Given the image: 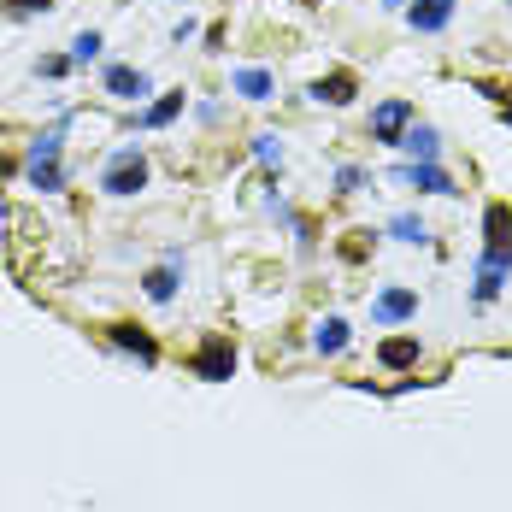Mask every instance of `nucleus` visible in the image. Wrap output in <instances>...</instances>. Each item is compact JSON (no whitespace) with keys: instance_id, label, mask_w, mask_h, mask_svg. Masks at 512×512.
Instances as JSON below:
<instances>
[{"instance_id":"f257e3e1","label":"nucleus","mask_w":512,"mask_h":512,"mask_svg":"<svg viewBox=\"0 0 512 512\" xmlns=\"http://www.w3.org/2000/svg\"><path fill=\"white\" fill-rule=\"evenodd\" d=\"M24 177H30L36 189H65V165H59V130H48V136L30 148V159H24Z\"/></svg>"},{"instance_id":"f03ea898","label":"nucleus","mask_w":512,"mask_h":512,"mask_svg":"<svg viewBox=\"0 0 512 512\" xmlns=\"http://www.w3.org/2000/svg\"><path fill=\"white\" fill-rule=\"evenodd\" d=\"M142 183H148V159L136 154V148H124V154H118L112 165H106V177H101V189H106V195H136Z\"/></svg>"},{"instance_id":"7ed1b4c3","label":"nucleus","mask_w":512,"mask_h":512,"mask_svg":"<svg viewBox=\"0 0 512 512\" xmlns=\"http://www.w3.org/2000/svg\"><path fill=\"white\" fill-rule=\"evenodd\" d=\"M407 130H412V101H383L371 112V136H377L383 148H401Z\"/></svg>"},{"instance_id":"20e7f679","label":"nucleus","mask_w":512,"mask_h":512,"mask_svg":"<svg viewBox=\"0 0 512 512\" xmlns=\"http://www.w3.org/2000/svg\"><path fill=\"white\" fill-rule=\"evenodd\" d=\"M395 183H407V189H424V195H454V177L436 165V159H412L395 171Z\"/></svg>"},{"instance_id":"39448f33","label":"nucleus","mask_w":512,"mask_h":512,"mask_svg":"<svg viewBox=\"0 0 512 512\" xmlns=\"http://www.w3.org/2000/svg\"><path fill=\"white\" fill-rule=\"evenodd\" d=\"M483 230H489V242H483V254H489V259H507V265H512V206H489V218H483Z\"/></svg>"},{"instance_id":"423d86ee","label":"nucleus","mask_w":512,"mask_h":512,"mask_svg":"<svg viewBox=\"0 0 512 512\" xmlns=\"http://www.w3.org/2000/svg\"><path fill=\"white\" fill-rule=\"evenodd\" d=\"M154 83H148V71H136V65H112L106 71V95H118V101H142Z\"/></svg>"},{"instance_id":"0eeeda50","label":"nucleus","mask_w":512,"mask_h":512,"mask_svg":"<svg viewBox=\"0 0 512 512\" xmlns=\"http://www.w3.org/2000/svg\"><path fill=\"white\" fill-rule=\"evenodd\" d=\"M412 312H418V295H412V289H383L377 307H371V318H377V324H407Z\"/></svg>"},{"instance_id":"6e6552de","label":"nucleus","mask_w":512,"mask_h":512,"mask_svg":"<svg viewBox=\"0 0 512 512\" xmlns=\"http://www.w3.org/2000/svg\"><path fill=\"white\" fill-rule=\"evenodd\" d=\"M407 18H412V30L436 36V30H448V18H454V0H412Z\"/></svg>"},{"instance_id":"1a4fd4ad","label":"nucleus","mask_w":512,"mask_h":512,"mask_svg":"<svg viewBox=\"0 0 512 512\" xmlns=\"http://www.w3.org/2000/svg\"><path fill=\"white\" fill-rule=\"evenodd\" d=\"M195 371L212 377V383H218V377H230V371H236V348H230V342H206L201 354H195Z\"/></svg>"},{"instance_id":"9d476101","label":"nucleus","mask_w":512,"mask_h":512,"mask_svg":"<svg viewBox=\"0 0 512 512\" xmlns=\"http://www.w3.org/2000/svg\"><path fill=\"white\" fill-rule=\"evenodd\" d=\"M354 71H330V77H318V83H312V101H330V106H348L354 101Z\"/></svg>"},{"instance_id":"9b49d317","label":"nucleus","mask_w":512,"mask_h":512,"mask_svg":"<svg viewBox=\"0 0 512 512\" xmlns=\"http://www.w3.org/2000/svg\"><path fill=\"white\" fill-rule=\"evenodd\" d=\"M106 336H112V348H124V354H136L142 365H154V359H159V348L148 342V336H142V330H136V324H112Z\"/></svg>"},{"instance_id":"f8f14e48","label":"nucleus","mask_w":512,"mask_h":512,"mask_svg":"<svg viewBox=\"0 0 512 512\" xmlns=\"http://www.w3.org/2000/svg\"><path fill=\"white\" fill-rule=\"evenodd\" d=\"M507 277H512L507 259H489V254H483V265H477V301H495V295L507 289Z\"/></svg>"},{"instance_id":"ddd939ff","label":"nucleus","mask_w":512,"mask_h":512,"mask_svg":"<svg viewBox=\"0 0 512 512\" xmlns=\"http://www.w3.org/2000/svg\"><path fill=\"white\" fill-rule=\"evenodd\" d=\"M142 289H148V301H171V295H177V254L165 259V265H154V271L142 277Z\"/></svg>"},{"instance_id":"4468645a","label":"nucleus","mask_w":512,"mask_h":512,"mask_svg":"<svg viewBox=\"0 0 512 512\" xmlns=\"http://www.w3.org/2000/svg\"><path fill=\"white\" fill-rule=\"evenodd\" d=\"M312 348H318L324 359L342 354V348H348V318H324V324H318V336H312Z\"/></svg>"},{"instance_id":"2eb2a0df","label":"nucleus","mask_w":512,"mask_h":512,"mask_svg":"<svg viewBox=\"0 0 512 512\" xmlns=\"http://www.w3.org/2000/svg\"><path fill=\"white\" fill-rule=\"evenodd\" d=\"M401 148H407L412 159H436V148H442V136H436L430 124H412L407 136H401Z\"/></svg>"},{"instance_id":"dca6fc26","label":"nucleus","mask_w":512,"mask_h":512,"mask_svg":"<svg viewBox=\"0 0 512 512\" xmlns=\"http://www.w3.org/2000/svg\"><path fill=\"white\" fill-rule=\"evenodd\" d=\"M383 365H389V371H407V365H418V342H412V336L383 342Z\"/></svg>"},{"instance_id":"f3484780","label":"nucleus","mask_w":512,"mask_h":512,"mask_svg":"<svg viewBox=\"0 0 512 512\" xmlns=\"http://www.w3.org/2000/svg\"><path fill=\"white\" fill-rule=\"evenodd\" d=\"M236 95H248V101H265V95H271V71H259V65L236 71Z\"/></svg>"},{"instance_id":"a211bd4d","label":"nucleus","mask_w":512,"mask_h":512,"mask_svg":"<svg viewBox=\"0 0 512 512\" xmlns=\"http://www.w3.org/2000/svg\"><path fill=\"white\" fill-rule=\"evenodd\" d=\"M389 236H395V242H430V230H424V218H418V212L389 218Z\"/></svg>"},{"instance_id":"6ab92c4d","label":"nucleus","mask_w":512,"mask_h":512,"mask_svg":"<svg viewBox=\"0 0 512 512\" xmlns=\"http://www.w3.org/2000/svg\"><path fill=\"white\" fill-rule=\"evenodd\" d=\"M183 112V95H165V101H154L148 112H142V130H159V124H171Z\"/></svg>"},{"instance_id":"aec40b11","label":"nucleus","mask_w":512,"mask_h":512,"mask_svg":"<svg viewBox=\"0 0 512 512\" xmlns=\"http://www.w3.org/2000/svg\"><path fill=\"white\" fill-rule=\"evenodd\" d=\"M95 53H101V36H95V30H83V36L71 42V65H89Z\"/></svg>"},{"instance_id":"412c9836","label":"nucleus","mask_w":512,"mask_h":512,"mask_svg":"<svg viewBox=\"0 0 512 512\" xmlns=\"http://www.w3.org/2000/svg\"><path fill=\"white\" fill-rule=\"evenodd\" d=\"M254 154H259V165H283V148H277V136H254Z\"/></svg>"},{"instance_id":"4be33fe9","label":"nucleus","mask_w":512,"mask_h":512,"mask_svg":"<svg viewBox=\"0 0 512 512\" xmlns=\"http://www.w3.org/2000/svg\"><path fill=\"white\" fill-rule=\"evenodd\" d=\"M359 183H365V171H359V165H342V171H336V189H342V195H354Z\"/></svg>"},{"instance_id":"5701e85b","label":"nucleus","mask_w":512,"mask_h":512,"mask_svg":"<svg viewBox=\"0 0 512 512\" xmlns=\"http://www.w3.org/2000/svg\"><path fill=\"white\" fill-rule=\"evenodd\" d=\"M6 12H18V18H30V12H48V0H0Z\"/></svg>"},{"instance_id":"b1692460","label":"nucleus","mask_w":512,"mask_h":512,"mask_svg":"<svg viewBox=\"0 0 512 512\" xmlns=\"http://www.w3.org/2000/svg\"><path fill=\"white\" fill-rule=\"evenodd\" d=\"M65 71H71V59H59V53H53V59H42V77H65Z\"/></svg>"},{"instance_id":"393cba45","label":"nucleus","mask_w":512,"mask_h":512,"mask_svg":"<svg viewBox=\"0 0 512 512\" xmlns=\"http://www.w3.org/2000/svg\"><path fill=\"white\" fill-rule=\"evenodd\" d=\"M389 6H401V0H389Z\"/></svg>"}]
</instances>
